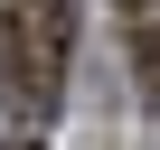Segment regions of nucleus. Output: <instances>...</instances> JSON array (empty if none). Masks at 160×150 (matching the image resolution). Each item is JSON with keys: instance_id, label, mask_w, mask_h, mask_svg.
Segmentation results:
<instances>
[{"instance_id": "f257e3e1", "label": "nucleus", "mask_w": 160, "mask_h": 150, "mask_svg": "<svg viewBox=\"0 0 160 150\" xmlns=\"http://www.w3.org/2000/svg\"><path fill=\"white\" fill-rule=\"evenodd\" d=\"M160 19V0H122V28H151Z\"/></svg>"}]
</instances>
